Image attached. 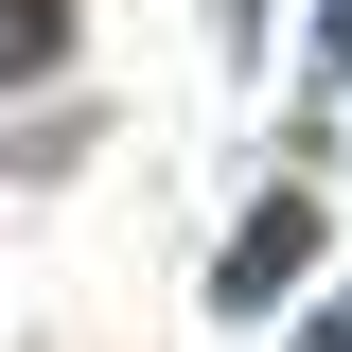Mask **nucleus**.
I'll return each mask as SVG.
<instances>
[{
    "mask_svg": "<svg viewBox=\"0 0 352 352\" xmlns=\"http://www.w3.org/2000/svg\"><path fill=\"white\" fill-rule=\"evenodd\" d=\"M300 264H317V212H300V194H264V212L229 229V264H212V300H229V317H264L282 282H300Z\"/></svg>",
    "mask_w": 352,
    "mask_h": 352,
    "instance_id": "nucleus-1",
    "label": "nucleus"
},
{
    "mask_svg": "<svg viewBox=\"0 0 352 352\" xmlns=\"http://www.w3.org/2000/svg\"><path fill=\"white\" fill-rule=\"evenodd\" d=\"M71 71V0H0V88H53Z\"/></svg>",
    "mask_w": 352,
    "mask_h": 352,
    "instance_id": "nucleus-2",
    "label": "nucleus"
},
{
    "mask_svg": "<svg viewBox=\"0 0 352 352\" xmlns=\"http://www.w3.org/2000/svg\"><path fill=\"white\" fill-rule=\"evenodd\" d=\"M300 352H352V300H317V317H300Z\"/></svg>",
    "mask_w": 352,
    "mask_h": 352,
    "instance_id": "nucleus-3",
    "label": "nucleus"
},
{
    "mask_svg": "<svg viewBox=\"0 0 352 352\" xmlns=\"http://www.w3.org/2000/svg\"><path fill=\"white\" fill-rule=\"evenodd\" d=\"M317 53H335V71H352V0H335V18H317Z\"/></svg>",
    "mask_w": 352,
    "mask_h": 352,
    "instance_id": "nucleus-4",
    "label": "nucleus"
},
{
    "mask_svg": "<svg viewBox=\"0 0 352 352\" xmlns=\"http://www.w3.org/2000/svg\"><path fill=\"white\" fill-rule=\"evenodd\" d=\"M229 18H264V0H229Z\"/></svg>",
    "mask_w": 352,
    "mask_h": 352,
    "instance_id": "nucleus-5",
    "label": "nucleus"
}]
</instances>
